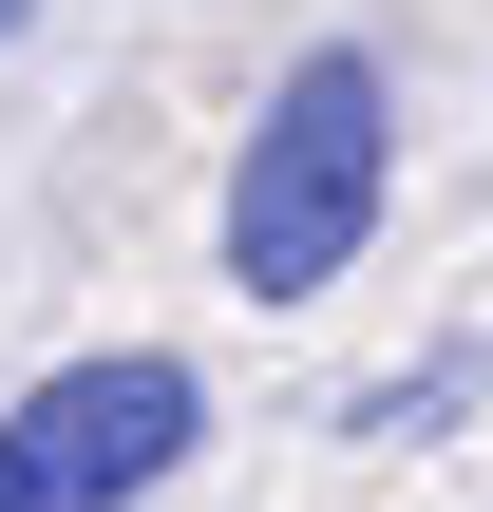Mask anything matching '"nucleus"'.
Listing matches in <instances>:
<instances>
[{
  "mask_svg": "<svg viewBox=\"0 0 493 512\" xmlns=\"http://www.w3.org/2000/svg\"><path fill=\"white\" fill-rule=\"evenodd\" d=\"M380 190H399V95H380V57H361V38L285 57L266 133H247V171H228V285H247V304H323V285L361 266Z\"/></svg>",
  "mask_w": 493,
  "mask_h": 512,
  "instance_id": "f257e3e1",
  "label": "nucleus"
},
{
  "mask_svg": "<svg viewBox=\"0 0 493 512\" xmlns=\"http://www.w3.org/2000/svg\"><path fill=\"white\" fill-rule=\"evenodd\" d=\"M190 437H209V380L190 361H152V342L57 361L0 418V512H133L152 475H190Z\"/></svg>",
  "mask_w": 493,
  "mask_h": 512,
  "instance_id": "f03ea898",
  "label": "nucleus"
},
{
  "mask_svg": "<svg viewBox=\"0 0 493 512\" xmlns=\"http://www.w3.org/2000/svg\"><path fill=\"white\" fill-rule=\"evenodd\" d=\"M19 19H38V0H0V38H19Z\"/></svg>",
  "mask_w": 493,
  "mask_h": 512,
  "instance_id": "7ed1b4c3",
  "label": "nucleus"
}]
</instances>
